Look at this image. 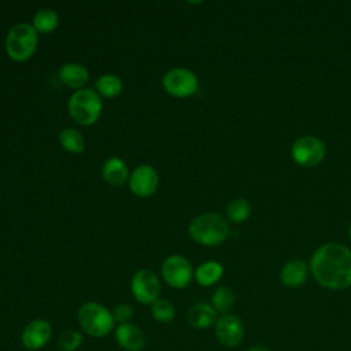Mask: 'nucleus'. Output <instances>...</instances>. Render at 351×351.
I'll use <instances>...</instances> for the list:
<instances>
[{
  "mask_svg": "<svg viewBox=\"0 0 351 351\" xmlns=\"http://www.w3.org/2000/svg\"><path fill=\"white\" fill-rule=\"evenodd\" d=\"M310 270L324 288L346 289L351 287V251L339 243L322 244L311 256Z\"/></svg>",
  "mask_w": 351,
  "mask_h": 351,
  "instance_id": "obj_1",
  "label": "nucleus"
},
{
  "mask_svg": "<svg viewBox=\"0 0 351 351\" xmlns=\"http://www.w3.org/2000/svg\"><path fill=\"white\" fill-rule=\"evenodd\" d=\"M189 234L196 243L214 247L226 240L229 225L222 215L217 213H206L192 219L189 223Z\"/></svg>",
  "mask_w": 351,
  "mask_h": 351,
  "instance_id": "obj_2",
  "label": "nucleus"
},
{
  "mask_svg": "<svg viewBox=\"0 0 351 351\" xmlns=\"http://www.w3.org/2000/svg\"><path fill=\"white\" fill-rule=\"evenodd\" d=\"M80 328L90 337L101 339L115 329L112 313L97 302L84 303L77 314Z\"/></svg>",
  "mask_w": 351,
  "mask_h": 351,
  "instance_id": "obj_3",
  "label": "nucleus"
},
{
  "mask_svg": "<svg viewBox=\"0 0 351 351\" xmlns=\"http://www.w3.org/2000/svg\"><path fill=\"white\" fill-rule=\"evenodd\" d=\"M101 112V100L93 89H78L69 100V114L80 125L95 123Z\"/></svg>",
  "mask_w": 351,
  "mask_h": 351,
  "instance_id": "obj_4",
  "label": "nucleus"
},
{
  "mask_svg": "<svg viewBox=\"0 0 351 351\" xmlns=\"http://www.w3.org/2000/svg\"><path fill=\"white\" fill-rule=\"evenodd\" d=\"M37 47V32L27 23H16L5 38V49L11 59L23 62L29 59Z\"/></svg>",
  "mask_w": 351,
  "mask_h": 351,
  "instance_id": "obj_5",
  "label": "nucleus"
},
{
  "mask_svg": "<svg viewBox=\"0 0 351 351\" xmlns=\"http://www.w3.org/2000/svg\"><path fill=\"white\" fill-rule=\"evenodd\" d=\"M326 154L324 141L315 136H302L291 147V155L296 165L302 167H314L319 165Z\"/></svg>",
  "mask_w": 351,
  "mask_h": 351,
  "instance_id": "obj_6",
  "label": "nucleus"
},
{
  "mask_svg": "<svg viewBox=\"0 0 351 351\" xmlns=\"http://www.w3.org/2000/svg\"><path fill=\"white\" fill-rule=\"evenodd\" d=\"M132 293L141 304H152L159 299L160 282L156 274L148 269H141L132 278Z\"/></svg>",
  "mask_w": 351,
  "mask_h": 351,
  "instance_id": "obj_7",
  "label": "nucleus"
},
{
  "mask_svg": "<svg viewBox=\"0 0 351 351\" xmlns=\"http://www.w3.org/2000/svg\"><path fill=\"white\" fill-rule=\"evenodd\" d=\"M214 332L218 343L226 348L237 347L244 337L243 321L234 314H222L214 324Z\"/></svg>",
  "mask_w": 351,
  "mask_h": 351,
  "instance_id": "obj_8",
  "label": "nucleus"
},
{
  "mask_svg": "<svg viewBox=\"0 0 351 351\" xmlns=\"http://www.w3.org/2000/svg\"><path fill=\"white\" fill-rule=\"evenodd\" d=\"M192 266L189 261L181 255H171L162 263V276L173 288H185L192 280Z\"/></svg>",
  "mask_w": 351,
  "mask_h": 351,
  "instance_id": "obj_9",
  "label": "nucleus"
},
{
  "mask_svg": "<svg viewBox=\"0 0 351 351\" xmlns=\"http://www.w3.org/2000/svg\"><path fill=\"white\" fill-rule=\"evenodd\" d=\"M163 88L176 97H188L197 89V78L188 69H173L165 74Z\"/></svg>",
  "mask_w": 351,
  "mask_h": 351,
  "instance_id": "obj_10",
  "label": "nucleus"
},
{
  "mask_svg": "<svg viewBox=\"0 0 351 351\" xmlns=\"http://www.w3.org/2000/svg\"><path fill=\"white\" fill-rule=\"evenodd\" d=\"M52 337V326L47 319L37 318L30 321L21 333V344L27 351L44 348Z\"/></svg>",
  "mask_w": 351,
  "mask_h": 351,
  "instance_id": "obj_11",
  "label": "nucleus"
},
{
  "mask_svg": "<svg viewBox=\"0 0 351 351\" xmlns=\"http://www.w3.org/2000/svg\"><path fill=\"white\" fill-rule=\"evenodd\" d=\"M158 181L159 178L156 171L151 166L143 165V166H138L132 173L129 180V186L136 196L147 197L156 191Z\"/></svg>",
  "mask_w": 351,
  "mask_h": 351,
  "instance_id": "obj_12",
  "label": "nucleus"
},
{
  "mask_svg": "<svg viewBox=\"0 0 351 351\" xmlns=\"http://www.w3.org/2000/svg\"><path fill=\"white\" fill-rule=\"evenodd\" d=\"M114 337L118 346L125 351H141L147 343L141 328L132 322L117 325L114 329Z\"/></svg>",
  "mask_w": 351,
  "mask_h": 351,
  "instance_id": "obj_13",
  "label": "nucleus"
},
{
  "mask_svg": "<svg viewBox=\"0 0 351 351\" xmlns=\"http://www.w3.org/2000/svg\"><path fill=\"white\" fill-rule=\"evenodd\" d=\"M307 273H308V267L304 261L292 259L281 267L280 278L285 287L296 288V287H300L306 281Z\"/></svg>",
  "mask_w": 351,
  "mask_h": 351,
  "instance_id": "obj_14",
  "label": "nucleus"
},
{
  "mask_svg": "<svg viewBox=\"0 0 351 351\" xmlns=\"http://www.w3.org/2000/svg\"><path fill=\"white\" fill-rule=\"evenodd\" d=\"M186 319L195 329H207L215 324L217 311L208 303H196L188 310Z\"/></svg>",
  "mask_w": 351,
  "mask_h": 351,
  "instance_id": "obj_15",
  "label": "nucleus"
},
{
  "mask_svg": "<svg viewBox=\"0 0 351 351\" xmlns=\"http://www.w3.org/2000/svg\"><path fill=\"white\" fill-rule=\"evenodd\" d=\"M103 178L112 186L122 185L128 178V167L119 158H110L103 163L101 167Z\"/></svg>",
  "mask_w": 351,
  "mask_h": 351,
  "instance_id": "obj_16",
  "label": "nucleus"
},
{
  "mask_svg": "<svg viewBox=\"0 0 351 351\" xmlns=\"http://www.w3.org/2000/svg\"><path fill=\"white\" fill-rule=\"evenodd\" d=\"M60 80L70 88H82L88 82V71L82 64L64 63L59 69Z\"/></svg>",
  "mask_w": 351,
  "mask_h": 351,
  "instance_id": "obj_17",
  "label": "nucleus"
},
{
  "mask_svg": "<svg viewBox=\"0 0 351 351\" xmlns=\"http://www.w3.org/2000/svg\"><path fill=\"white\" fill-rule=\"evenodd\" d=\"M222 273H223V267L221 266V263L215 261H208L197 267V270L195 271V278L199 285L210 287L219 281V278L222 277Z\"/></svg>",
  "mask_w": 351,
  "mask_h": 351,
  "instance_id": "obj_18",
  "label": "nucleus"
},
{
  "mask_svg": "<svg viewBox=\"0 0 351 351\" xmlns=\"http://www.w3.org/2000/svg\"><path fill=\"white\" fill-rule=\"evenodd\" d=\"M96 90L104 96V97H115L121 93L122 90V81L112 74H104L99 77L95 82Z\"/></svg>",
  "mask_w": 351,
  "mask_h": 351,
  "instance_id": "obj_19",
  "label": "nucleus"
},
{
  "mask_svg": "<svg viewBox=\"0 0 351 351\" xmlns=\"http://www.w3.org/2000/svg\"><path fill=\"white\" fill-rule=\"evenodd\" d=\"M251 214V206L250 203L243 197H236L230 200L226 206V215L228 219L233 223L244 222Z\"/></svg>",
  "mask_w": 351,
  "mask_h": 351,
  "instance_id": "obj_20",
  "label": "nucleus"
},
{
  "mask_svg": "<svg viewBox=\"0 0 351 351\" xmlns=\"http://www.w3.org/2000/svg\"><path fill=\"white\" fill-rule=\"evenodd\" d=\"M58 23H59V16L51 8L40 10L33 18V27L36 29V32H40V33L52 32L58 26Z\"/></svg>",
  "mask_w": 351,
  "mask_h": 351,
  "instance_id": "obj_21",
  "label": "nucleus"
},
{
  "mask_svg": "<svg viewBox=\"0 0 351 351\" xmlns=\"http://www.w3.org/2000/svg\"><path fill=\"white\" fill-rule=\"evenodd\" d=\"M234 303V293L229 287H218L211 296V306L217 313L226 314Z\"/></svg>",
  "mask_w": 351,
  "mask_h": 351,
  "instance_id": "obj_22",
  "label": "nucleus"
},
{
  "mask_svg": "<svg viewBox=\"0 0 351 351\" xmlns=\"http://www.w3.org/2000/svg\"><path fill=\"white\" fill-rule=\"evenodd\" d=\"M59 140H60L62 147L66 151L71 152V154H80L85 148L82 134L78 130L71 129V128H67V129L62 130L60 136H59Z\"/></svg>",
  "mask_w": 351,
  "mask_h": 351,
  "instance_id": "obj_23",
  "label": "nucleus"
},
{
  "mask_svg": "<svg viewBox=\"0 0 351 351\" xmlns=\"http://www.w3.org/2000/svg\"><path fill=\"white\" fill-rule=\"evenodd\" d=\"M151 313H152L154 319L160 322V324L171 322L174 319V315H176V310H174L173 303L170 300L162 299V298H159L158 300H155L151 304Z\"/></svg>",
  "mask_w": 351,
  "mask_h": 351,
  "instance_id": "obj_24",
  "label": "nucleus"
},
{
  "mask_svg": "<svg viewBox=\"0 0 351 351\" xmlns=\"http://www.w3.org/2000/svg\"><path fill=\"white\" fill-rule=\"evenodd\" d=\"M82 341H84V336L81 332L75 329H69L60 335L58 346L60 351H77L82 344Z\"/></svg>",
  "mask_w": 351,
  "mask_h": 351,
  "instance_id": "obj_25",
  "label": "nucleus"
},
{
  "mask_svg": "<svg viewBox=\"0 0 351 351\" xmlns=\"http://www.w3.org/2000/svg\"><path fill=\"white\" fill-rule=\"evenodd\" d=\"M111 313H112L114 321L118 325H121V324H128L130 321V318L133 317L134 310H133V307L130 304L121 303V304H117Z\"/></svg>",
  "mask_w": 351,
  "mask_h": 351,
  "instance_id": "obj_26",
  "label": "nucleus"
},
{
  "mask_svg": "<svg viewBox=\"0 0 351 351\" xmlns=\"http://www.w3.org/2000/svg\"><path fill=\"white\" fill-rule=\"evenodd\" d=\"M248 351H270V350H267V348H265V347H261V346H256V347L250 348Z\"/></svg>",
  "mask_w": 351,
  "mask_h": 351,
  "instance_id": "obj_27",
  "label": "nucleus"
},
{
  "mask_svg": "<svg viewBox=\"0 0 351 351\" xmlns=\"http://www.w3.org/2000/svg\"><path fill=\"white\" fill-rule=\"evenodd\" d=\"M348 236H350V239H351V225H350V228H348Z\"/></svg>",
  "mask_w": 351,
  "mask_h": 351,
  "instance_id": "obj_28",
  "label": "nucleus"
}]
</instances>
